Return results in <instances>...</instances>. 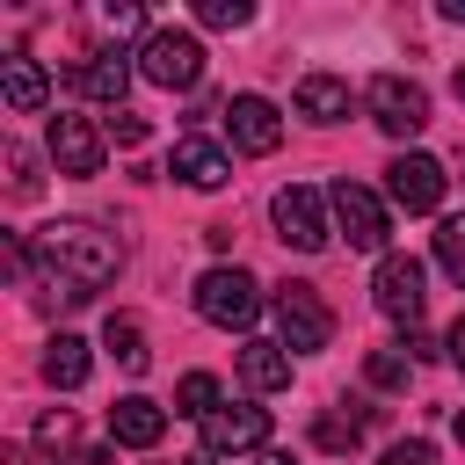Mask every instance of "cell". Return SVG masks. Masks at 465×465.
Returning <instances> with one entry per match:
<instances>
[{
  "instance_id": "obj_21",
  "label": "cell",
  "mask_w": 465,
  "mask_h": 465,
  "mask_svg": "<svg viewBox=\"0 0 465 465\" xmlns=\"http://www.w3.org/2000/svg\"><path fill=\"white\" fill-rule=\"evenodd\" d=\"M211 407H225V400H218V378H211V371H189V378L174 385V414H196V421H203Z\"/></svg>"
},
{
  "instance_id": "obj_3",
  "label": "cell",
  "mask_w": 465,
  "mask_h": 465,
  "mask_svg": "<svg viewBox=\"0 0 465 465\" xmlns=\"http://www.w3.org/2000/svg\"><path fill=\"white\" fill-rule=\"evenodd\" d=\"M269 218H276V240L298 247V254H320V247L334 240V225H327V196L305 189V182L276 189V196H269Z\"/></svg>"
},
{
  "instance_id": "obj_17",
  "label": "cell",
  "mask_w": 465,
  "mask_h": 465,
  "mask_svg": "<svg viewBox=\"0 0 465 465\" xmlns=\"http://www.w3.org/2000/svg\"><path fill=\"white\" fill-rule=\"evenodd\" d=\"M0 102H7L15 116H36V109L51 102V80H44V65H36V58H7V65H0Z\"/></svg>"
},
{
  "instance_id": "obj_26",
  "label": "cell",
  "mask_w": 465,
  "mask_h": 465,
  "mask_svg": "<svg viewBox=\"0 0 465 465\" xmlns=\"http://www.w3.org/2000/svg\"><path fill=\"white\" fill-rule=\"evenodd\" d=\"M36 450H44V458H58V450H73V414H65V407L36 421ZM73 458H80V450H73Z\"/></svg>"
},
{
  "instance_id": "obj_19",
  "label": "cell",
  "mask_w": 465,
  "mask_h": 465,
  "mask_svg": "<svg viewBox=\"0 0 465 465\" xmlns=\"http://www.w3.org/2000/svg\"><path fill=\"white\" fill-rule=\"evenodd\" d=\"M240 385L247 392H283L291 385V349L283 341H247L240 349Z\"/></svg>"
},
{
  "instance_id": "obj_13",
  "label": "cell",
  "mask_w": 465,
  "mask_h": 465,
  "mask_svg": "<svg viewBox=\"0 0 465 465\" xmlns=\"http://www.w3.org/2000/svg\"><path fill=\"white\" fill-rule=\"evenodd\" d=\"M167 174L174 182H189V189H225L232 182V153L218 145V138H174V153H167Z\"/></svg>"
},
{
  "instance_id": "obj_20",
  "label": "cell",
  "mask_w": 465,
  "mask_h": 465,
  "mask_svg": "<svg viewBox=\"0 0 465 465\" xmlns=\"http://www.w3.org/2000/svg\"><path fill=\"white\" fill-rule=\"evenodd\" d=\"M102 341H109V356L138 378L145 363H153V349H145V327H138V312H109V327H102Z\"/></svg>"
},
{
  "instance_id": "obj_11",
  "label": "cell",
  "mask_w": 465,
  "mask_h": 465,
  "mask_svg": "<svg viewBox=\"0 0 465 465\" xmlns=\"http://www.w3.org/2000/svg\"><path fill=\"white\" fill-rule=\"evenodd\" d=\"M443 182H450V174H443L429 153H400V160L385 167V196H392L407 218H429V211L443 203Z\"/></svg>"
},
{
  "instance_id": "obj_32",
  "label": "cell",
  "mask_w": 465,
  "mask_h": 465,
  "mask_svg": "<svg viewBox=\"0 0 465 465\" xmlns=\"http://www.w3.org/2000/svg\"><path fill=\"white\" fill-rule=\"evenodd\" d=\"M254 465H298V458H283V450H262V458H254Z\"/></svg>"
},
{
  "instance_id": "obj_25",
  "label": "cell",
  "mask_w": 465,
  "mask_h": 465,
  "mask_svg": "<svg viewBox=\"0 0 465 465\" xmlns=\"http://www.w3.org/2000/svg\"><path fill=\"white\" fill-rule=\"evenodd\" d=\"M363 378H371V385H385V392H392V385H407V349H371V356H363Z\"/></svg>"
},
{
  "instance_id": "obj_5",
  "label": "cell",
  "mask_w": 465,
  "mask_h": 465,
  "mask_svg": "<svg viewBox=\"0 0 465 465\" xmlns=\"http://www.w3.org/2000/svg\"><path fill=\"white\" fill-rule=\"evenodd\" d=\"M276 341H283L291 356H312V349L334 341V312L320 305L312 283H283V291H276Z\"/></svg>"
},
{
  "instance_id": "obj_12",
  "label": "cell",
  "mask_w": 465,
  "mask_h": 465,
  "mask_svg": "<svg viewBox=\"0 0 465 465\" xmlns=\"http://www.w3.org/2000/svg\"><path fill=\"white\" fill-rule=\"evenodd\" d=\"M225 138H232L240 153H276V145H283L276 102H269V94H232V102H225Z\"/></svg>"
},
{
  "instance_id": "obj_8",
  "label": "cell",
  "mask_w": 465,
  "mask_h": 465,
  "mask_svg": "<svg viewBox=\"0 0 465 465\" xmlns=\"http://www.w3.org/2000/svg\"><path fill=\"white\" fill-rule=\"evenodd\" d=\"M371 298H378V312H385V320L414 327V320H421V305H429V269H421L414 254H385V262H378V276H371Z\"/></svg>"
},
{
  "instance_id": "obj_2",
  "label": "cell",
  "mask_w": 465,
  "mask_h": 465,
  "mask_svg": "<svg viewBox=\"0 0 465 465\" xmlns=\"http://www.w3.org/2000/svg\"><path fill=\"white\" fill-rule=\"evenodd\" d=\"M138 73L167 94H189V87H203V44L189 29H145L138 36Z\"/></svg>"
},
{
  "instance_id": "obj_14",
  "label": "cell",
  "mask_w": 465,
  "mask_h": 465,
  "mask_svg": "<svg viewBox=\"0 0 465 465\" xmlns=\"http://www.w3.org/2000/svg\"><path fill=\"white\" fill-rule=\"evenodd\" d=\"M160 436H167V407H160V400L124 392V400L109 407V443H124V450H153Z\"/></svg>"
},
{
  "instance_id": "obj_36",
  "label": "cell",
  "mask_w": 465,
  "mask_h": 465,
  "mask_svg": "<svg viewBox=\"0 0 465 465\" xmlns=\"http://www.w3.org/2000/svg\"><path fill=\"white\" fill-rule=\"evenodd\" d=\"M189 465H211V458H189Z\"/></svg>"
},
{
  "instance_id": "obj_33",
  "label": "cell",
  "mask_w": 465,
  "mask_h": 465,
  "mask_svg": "<svg viewBox=\"0 0 465 465\" xmlns=\"http://www.w3.org/2000/svg\"><path fill=\"white\" fill-rule=\"evenodd\" d=\"M443 15H450V22H465V0H443Z\"/></svg>"
},
{
  "instance_id": "obj_35",
  "label": "cell",
  "mask_w": 465,
  "mask_h": 465,
  "mask_svg": "<svg viewBox=\"0 0 465 465\" xmlns=\"http://www.w3.org/2000/svg\"><path fill=\"white\" fill-rule=\"evenodd\" d=\"M458 102H465V65H458Z\"/></svg>"
},
{
  "instance_id": "obj_24",
  "label": "cell",
  "mask_w": 465,
  "mask_h": 465,
  "mask_svg": "<svg viewBox=\"0 0 465 465\" xmlns=\"http://www.w3.org/2000/svg\"><path fill=\"white\" fill-rule=\"evenodd\" d=\"M196 22H203V29H247L254 7H247V0H196Z\"/></svg>"
},
{
  "instance_id": "obj_6",
  "label": "cell",
  "mask_w": 465,
  "mask_h": 465,
  "mask_svg": "<svg viewBox=\"0 0 465 465\" xmlns=\"http://www.w3.org/2000/svg\"><path fill=\"white\" fill-rule=\"evenodd\" d=\"M363 102H371V124H378L385 138H414V131L429 124V87L407 80V73H378Z\"/></svg>"
},
{
  "instance_id": "obj_28",
  "label": "cell",
  "mask_w": 465,
  "mask_h": 465,
  "mask_svg": "<svg viewBox=\"0 0 465 465\" xmlns=\"http://www.w3.org/2000/svg\"><path fill=\"white\" fill-rule=\"evenodd\" d=\"M102 29H116V36H131V29H145V15H138L131 0H109V7H102Z\"/></svg>"
},
{
  "instance_id": "obj_30",
  "label": "cell",
  "mask_w": 465,
  "mask_h": 465,
  "mask_svg": "<svg viewBox=\"0 0 465 465\" xmlns=\"http://www.w3.org/2000/svg\"><path fill=\"white\" fill-rule=\"evenodd\" d=\"M443 356H450V363H458V371H465V312H458V320H450V334H443Z\"/></svg>"
},
{
  "instance_id": "obj_16",
  "label": "cell",
  "mask_w": 465,
  "mask_h": 465,
  "mask_svg": "<svg viewBox=\"0 0 465 465\" xmlns=\"http://www.w3.org/2000/svg\"><path fill=\"white\" fill-rule=\"evenodd\" d=\"M291 109H298L305 124H341V116L356 109V94H349V80H334V73H305V80L291 87Z\"/></svg>"
},
{
  "instance_id": "obj_31",
  "label": "cell",
  "mask_w": 465,
  "mask_h": 465,
  "mask_svg": "<svg viewBox=\"0 0 465 465\" xmlns=\"http://www.w3.org/2000/svg\"><path fill=\"white\" fill-rule=\"evenodd\" d=\"M109 458H116V450H109V443H87V450H80V458H73V465H109Z\"/></svg>"
},
{
  "instance_id": "obj_34",
  "label": "cell",
  "mask_w": 465,
  "mask_h": 465,
  "mask_svg": "<svg viewBox=\"0 0 465 465\" xmlns=\"http://www.w3.org/2000/svg\"><path fill=\"white\" fill-rule=\"evenodd\" d=\"M458 443H465V407H458Z\"/></svg>"
},
{
  "instance_id": "obj_29",
  "label": "cell",
  "mask_w": 465,
  "mask_h": 465,
  "mask_svg": "<svg viewBox=\"0 0 465 465\" xmlns=\"http://www.w3.org/2000/svg\"><path fill=\"white\" fill-rule=\"evenodd\" d=\"M109 138H116V145H145V116L116 109V116H109Z\"/></svg>"
},
{
  "instance_id": "obj_18",
  "label": "cell",
  "mask_w": 465,
  "mask_h": 465,
  "mask_svg": "<svg viewBox=\"0 0 465 465\" xmlns=\"http://www.w3.org/2000/svg\"><path fill=\"white\" fill-rule=\"evenodd\" d=\"M87 371H94V356H87V341H80V334H51V341H44V385L80 392V385H87Z\"/></svg>"
},
{
  "instance_id": "obj_1",
  "label": "cell",
  "mask_w": 465,
  "mask_h": 465,
  "mask_svg": "<svg viewBox=\"0 0 465 465\" xmlns=\"http://www.w3.org/2000/svg\"><path fill=\"white\" fill-rule=\"evenodd\" d=\"M36 262H44V305H87L102 283H116V269H124V240L116 232H102V225H87V218H51V225H36V247H29Z\"/></svg>"
},
{
  "instance_id": "obj_7",
  "label": "cell",
  "mask_w": 465,
  "mask_h": 465,
  "mask_svg": "<svg viewBox=\"0 0 465 465\" xmlns=\"http://www.w3.org/2000/svg\"><path fill=\"white\" fill-rule=\"evenodd\" d=\"M327 211H334V232H341L349 247H363V254H378V247H385V232H392L385 203H378L363 182H349V174L327 189Z\"/></svg>"
},
{
  "instance_id": "obj_37",
  "label": "cell",
  "mask_w": 465,
  "mask_h": 465,
  "mask_svg": "<svg viewBox=\"0 0 465 465\" xmlns=\"http://www.w3.org/2000/svg\"><path fill=\"white\" fill-rule=\"evenodd\" d=\"M458 167H465V160H458Z\"/></svg>"
},
{
  "instance_id": "obj_27",
  "label": "cell",
  "mask_w": 465,
  "mask_h": 465,
  "mask_svg": "<svg viewBox=\"0 0 465 465\" xmlns=\"http://www.w3.org/2000/svg\"><path fill=\"white\" fill-rule=\"evenodd\" d=\"M385 465H436V443H429V436H407V443L385 450Z\"/></svg>"
},
{
  "instance_id": "obj_10",
  "label": "cell",
  "mask_w": 465,
  "mask_h": 465,
  "mask_svg": "<svg viewBox=\"0 0 465 465\" xmlns=\"http://www.w3.org/2000/svg\"><path fill=\"white\" fill-rule=\"evenodd\" d=\"M102 153H109V138H102L87 116H73V109L51 116V167H58V174L87 182V174H102Z\"/></svg>"
},
{
  "instance_id": "obj_4",
  "label": "cell",
  "mask_w": 465,
  "mask_h": 465,
  "mask_svg": "<svg viewBox=\"0 0 465 465\" xmlns=\"http://www.w3.org/2000/svg\"><path fill=\"white\" fill-rule=\"evenodd\" d=\"M196 312L211 320V327H254V312H262V283L247 276V269H203L196 276Z\"/></svg>"
},
{
  "instance_id": "obj_9",
  "label": "cell",
  "mask_w": 465,
  "mask_h": 465,
  "mask_svg": "<svg viewBox=\"0 0 465 465\" xmlns=\"http://www.w3.org/2000/svg\"><path fill=\"white\" fill-rule=\"evenodd\" d=\"M269 443V407L254 400H225L203 414V458H240V450H262Z\"/></svg>"
},
{
  "instance_id": "obj_23",
  "label": "cell",
  "mask_w": 465,
  "mask_h": 465,
  "mask_svg": "<svg viewBox=\"0 0 465 465\" xmlns=\"http://www.w3.org/2000/svg\"><path fill=\"white\" fill-rule=\"evenodd\" d=\"M312 443L320 450H356L363 443V414H320L312 421Z\"/></svg>"
},
{
  "instance_id": "obj_22",
  "label": "cell",
  "mask_w": 465,
  "mask_h": 465,
  "mask_svg": "<svg viewBox=\"0 0 465 465\" xmlns=\"http://www.w3.org/2000/svg\"><path fill=\"white\" fill-rule=\"evenodd\" d=\"M436 269H443L450 283H465V211L436 225Z\"/></svg>"
},
{
  "instance_id": "obj_15",
  "label": "cell",
  "mask_w": 465,
  "mask_h": 465,
  "mask_svg": "<svg viewBox=\"0 0 465 465\" xmlns=\"http://www.w3.org/2000/svg\"><path fill=\"white\" fill-rule=\"evenodd\" d=\"M73 87H80L87 102H102V109H124V94H131V58H124V51H94V58L73 65Z\"/></svg>"
}]
</instances>
